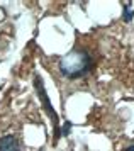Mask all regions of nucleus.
<instances>
[{"instance_id": "0eeeda50", "label": "nucleus", "mask_w": 134, "mask_h": 151, "mask_svg": "<svg viewBox=\"0 0 134 151\" xmlns=\"http://www.w3.org/2000/svg\"><path fill=\"white\" fill-rule=\"evenodd\" d=\"M0 88H2V85H0Z\"/></svg>"}, {"instance_id": "f03ea898", "label": "nucleus", "mask_w": 134, "mask_h": 151, "mask_svg": "<svg viewBox=\"0 0 134 151\" xmlns=\"http://www.w3.org/2000/svg\"><path fill=\"white\" fill-rule=\"evenodd\" d=\"M34 88H36V92H37V95H39L41 99V104L44 105V109H46V114L49 117H51V121H53V126H54V144H56V141L60 139V119H58V116H56V112H54L53 105H51V102H49V97H48L46 93V88H44V83H43V78H41L37 73L34 75Z\"/></svg>"}, {"instance_id": "39448f33", "label": "nucleus", "mask_w": 134, "mask_h": 151, "mask_svg": "<svg viewBox=\"0 0 134 151\" xmlns=\"http://www.w3.org/2000/svg\"><path fill=\"white\" fill-rule=\"evenodd\" d=\"M70 131H71V122L68 121V122L63 124V127H61L60 134H61V136H68V134H70Z\"/></svg>"}, {"instance_id": "423d86ee", "label": "nucleus", "mask_w": 134, "mask_h": 151, "mask_svg": "<svg viewBox=\"0 0 134 151\" xmlns=\"http://www.w3.org/2000/svg\"><path fill=\"white\" fill-rule=\"evenodd\" d=\"M126 151H134V144H133V146H128V148H126Z\"/></svg>"}, {"instance_id": "20e7f679", "label": "nucleus", "mask_w": 134, "mask_h": 151, "mask_svg": "<svg viewBox=\"0 0 134 151\" xmlns=\"http://www.w3.org/2000/svg\"><path fill=\"white\" fill-rule=\"evenodd\" d=\"M133 2H126L124 4V12H122V19L126 22H131L133 21V17H134V9L133 5H131Z\"/></svg>"}, {"instance_id": "f257e3e1", "label": "nucleus", "mask_w": 134, "mask_h": 151, "mask_svg": "<svg viewBox=\"0 0 134 151\" xmlns=\"http://www.w3.org/2000/svg\"><path fill=\"white\" fill-rule=\"evenodd\" d=\"M60 73L70 80H76L85 76L92 70V58L83 49H71L63 56L58 63Z\"/></svg>"}, {"instance_id": "7ed1b4c3", "label": "nucleus", "mask_w": 134, "mask_h": 151, "mask_svg": "<svg viewBox=\"0 0 134 151\" xmlns=\"http://www.w3.org/2000/svg\"><path fill=\"white\" fill-rule=\"evenodd\" d=\"M0 151H22L17 136L7 134V136L0 137Z\"/></svg>"}]
</instances>
